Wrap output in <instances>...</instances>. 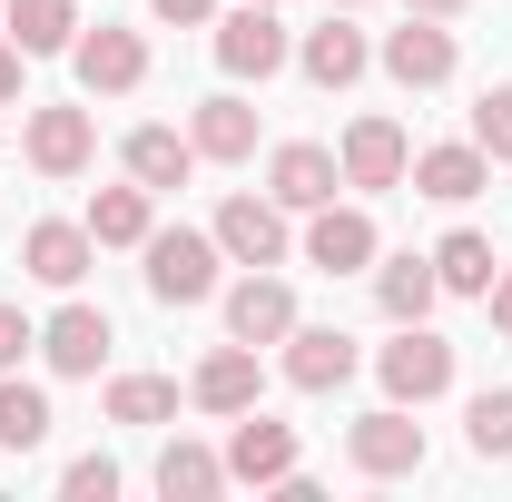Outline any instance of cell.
Instances as JSON below:
<instances>
[{
  "label": "cell",
  "instance_id": "1",
  "mask_svg": "<svg viewBox=\"0 0 512 502\" xmlns=\"http://www.w3.org/2000/svg\"><path fill=\"white\" fill-rule=\"evenodd\" d=\"M148 266H138V276H148V296H158V306H207V296H217V266H227V247H217V237H197V227H148Z\"/></svg>",
  "mask_w": 512,
  "mask_h": 502
},
{
  "label": "cell",
  "instance_id": "2",
  "mask_svg": "<svg viewBox=\"0 0 512 502\" xmlns=\"http://www.w3.org/2000/svg\"><path fill=\"white\" fill-rule=\"evenodd\" d=\"M207 30H217V69H227V79H276V69L296 60L276 0H237V10H217Z\"/></svg>",
  "mask_w": 512,
  "mask_h": 502
},
{
  "label": "cell",
  "instance_id": "3",
  "mask_svg": "<svg viewBox=\"0 0 512 502\" xmlns=\"http://www.w3.org/2000/svg\"><path fill=\"white\" fill-rule=\"evenodd\" d=\"M375 384H384V404H434V394H453V345L434 335V325H394V345L375 355Z\"/></svg>",
  "mask_w": 512,
  "mask_h": 502
},
{
  "label": "cell",
  "instance_id": "4",
  "mask_svg": "<svg viewBox=\"0 0 512 502\" xmlns=\"http://www.w3.org/2000/svg\"><path fill=\"white\" fill-rule=\"evenodd\" d=\"M345 463H355L365 483H404V473H424V424H414V404H375V414H355V424H345Z\"/></svg>",
  "mask_w": 512,
  "mask_h": 502
},
{
  "label": "cell",
  "instance_id": "5",
  "mask_svg": "<svg viewBox=\"0 0 512 502\" xmlns=\"http://www.w3.org/2000/svg\"><path fill=\"white\" fill-rule=\"evenodd\" d=\"M69 69H79V89L89 99H128L138 79H148V40L138 30H119V20H79V40H69Z\"/></svg>",
  "mask_w": 512,
  "mask_h": 502
},
{
  "label": "cell",
  "instance_id": "6",
  "mask_svg": "<svg viewBox=\"0 0 512 502\" xmlns=\"http://www.w3.org/2000/svg\"><path fill=\"white\" fill-rule=\"evenodd\" d=\"M20 158H30L40 178H79V168L99 158V119L69 109V99H50V109H30V128H20Z\"/></svg>",
  "mask_w": 512,
  "mask_h": 502
},
{
  "label": "cell",
  "instance_id": "7",
  "mask_svg": "<svg viewBox=\"0 0 512 502\" xmlns=\"http://www.w3.org/2000/svg\"><path fill=\"white\" fill-rule=\"evenodd\" d=\"M227 335H237V345H286V335H296V286H286L276 266H247V276L227 286Z\"/></svg>",
  "mask_w": 512,
  "mask_h": 502
},
{
  "label": "cell",
  "instance_id": "8",
  "mask_svg": "<svg viewBox=\"0 0 512 502\" xmlns=\"http://www.w3.org/2000/svg\"><path fill=\"white\" fill-rule=\"evenodd\" d=\"M296 473V424H266V414H227V483H256V493H276Z\"/></svg>",
  "mask_w": 512,
  "mask_h": 502
},
{
  "label": "cell",
  "instance_id": "9",
  "mask_svg": "<svg viewBox=\"0 0 512 502\" xmlns=\"http://www.w3.org/2000/svg\"><path fill=\"white\" fill-rule=\"evenodd\" d=\"M384 79L394 89H444L453 79V30L444 20H424V10H404V30H384Z\"/></svg>",
  "mask_w": 512,
  "mask_h": 502
},
{
  "label": "cell",
  "instance_id": "10",
  "mask_svg": "<svg viewBox=\"0 0 512 502\" xmlns=\"http://www.w3.org/2000/svg\"><path fill=\"white\" fill-rule=\"evenodd\" d=\"M335 188H345V168H335V148H316V138H286V148L266 158V197H276L286 217H316Z\"/></svg>",
  "mask_w": 512,
  "mask_h": 502
},
{
  "label": "cell",
  "instance_id": "11",
  "mask_svg": "<svg viewBox=\"0 0 512 502\" xmlns=\"http://www.w3.org/2000/svg\"><path fill=\"white\" fill-rule=\"evenodd\" d=\"M207 237L227 247V266H286V247H296V237H286V207H276V197H227Z\"/></svg>",
  "mask_w": 512,
  "mask_h": 502
},
{
  "label": "cell",
  "instance_id": "12",
  "mask_svg": "<svg viewBox=\"0 0 512 502\" xmlns=\"http://www.w3.org/2000/svg\"><path fill=\"white\" fill-rule=\"evenodd\" d=\"M375 256H384V237H375L365 207H335V197H325L316 217H306V266H325V276H365Z\"/></svg>",
  "mask_w": 512,
  "mask_h": 502
},
{
  "label": "cell",
  "instance_id": "13",
  "mask_svg": "<svg viewBox=\"0 0 512 502\" xmlns=\"http://www.w3.org/2000/svg\"><path fill=\"white\" fill-rule=\"evenodd\" d=\"M99 266V237H89V217H40L30 237H20V276H40V286H79Z\"/></svg>",
  "mask_w": 512,
  "mask_h": 502
},
{
  "label": "cell",
  "instance_id": "14",
  "mask_svg": "<svg viewBox=\"0 0 512 502\" xmlns=\"http://www.w3.org/2000/svg\"><path fill=\"white\" fill-rule=\"evenodd\" d=\"M335 168H345V188L384 197V188H404L414 148H404V128H394V119H355V128H345V148H335Z\"/></svg>",
  "mask_w": 512,
  "mask_h": 502
},
{
  "label": "cell",
  "instance_id": "15",
  "mask_svg": "<svg viewBox=\"0 0 512 502\" xmlns=\"http://www.w3.org/2000/svg\"><path fill=\"white\" fill-rule=\"evenodd\" d=\"M296 69H306V79H316V89H355V79H365V69H375V40H365V30H355V20H345V10H325L316 30H306V40H296Z\"/></svg>",
  "mask_w": 512,
  "mask_h": 502
},
{
  "label": "cell",
  "instance_id": "16",
  "mask_svg": "<svg viewBox=\"0 0 512 502\" xmlns=\"http://www.w3.org/2000/svg\"><path fill=\"white\" fill-rule=\"evenodd\" d=\"M404 178H414V197H434V207H473V197L493 188V158H483L473 138H444V148H424Z\"/></svg>",
  "mask_w": 512,
  "mask_h": 502
},
{
  "label": "cell",
  "instance_id": "17",
  "mask_svg": "<svg viewBox=\"0 0 512 502\" xmlns=\"http://www.w3.org/2000/svg\"><path fill=\"white\" fill-rule=\"evenodd\" d=\"M355 335H335V325H306L296 315V335H286V384L296 394H335V384H355Z\"/></svg>",
  "mask_w": 512,
  "mask_h": 502
},
{
  "label": "cell",
  "instance_id": "18",
  "mask_svg": "<svg viewBox=\"0 0 512 502\" xmlns=\"http://www.w3.org/2000/svg\"><path fill=\"white\" fill-rule=\"evenodd\" d=\"M109 345H119V335H109V315H99V306H60L50 325H40L50 375H99V365H109Z\"/></svg>",
  "mask_w": 512,
  "mask_h": 502
},
{
  "label": "cell",
  "instance_id": "19",
  "mask_svg": "<svg viewBox=\"0 0 512 502\" xmlns=\"http://www.w3.org/2000/svg\"><path fill=\"white\" fill-rule=\"evenodd\" d=\"M256 394H266V375H256V345H237V335L188 375V404H207V414H247Z\"/></svg>",
  "mask_w": 512,
  "mask_h": 502
},
{
  "label": "cell",
  "instance_id": "20",
  "mask_svg": "<svg viewBox=\"0 0 512 502\" xmlns=\"http://www.w3.org/2000/svg\"><path fill=\"white\" fill-rule=\"evenodd\" d=\"M188 148H197V158H217V168H237V158H256V109L237 99V89L197 99V119H188Z\"/></svg>",
  "mask_w": 512,
  "mask_h": 502
},
{
  "label": "cell",
  "instance_id": "21",
  "mask_svg": "<svg viewBox=\"0 0 512 502\" xmlns=\"http://www.w3.org/2000/svg\"><path fill=\"white\" fill-rule=\"evenodd\" d=\"M119 168L138 178V188H188V168H197V148H188V128H128V148H119Z\"/></svg>",
  "mask_w": 512,
  "mask_h": 502
},
{
  "label": "cell",
  "instance_id": "22",
  "mask_svg": "<svg viewBox=\"0 0 512 502\" xmlns=\"http://www.w3.org/2000/svg\"><path fill=\"white\" fill-rule=\"evenodd\" d=\"M434 296H444L434 256H384V266H375V306L394 315V325H424V315H434Z\"/></svg>",
  "mask_w": 512,
  "mask_h": 502
},
{
  "label": "cell",
  "instance_id": "23",
  "mask_svg": "<svg viewBox=\"0 0 512 502\" xmlns=\"http://www.w3.org/2000/svg\"><path fill=\"white\" fill-rule=\"evenodd\" d=\"M148 227H158V188L128 178V188L89 197V237H99V247H148Z\"/></svg>",
  "mask_w": 512,
  "mask_h": 502
},
{
  "label": "cell",
  "instance_id": "24",
  "mask_svg": "<svg viewBox=\"0 0 512 502\" xmlns=\"http://www.w3.org/2000/svg\"><path fill=\"white\" fill-rule=\"evenodd\" d=\"M0 30H10L30 60H50V50L79 40V0H0Z\"/></svg>",
  "mask_w": 512,
  "mask_h": 502
},
{
  "label": "cell",
  "instance_id": "25",
  "mask_svg": "<svg viewBox=\"0 0 512 502\" xmlns=\"http://www.w3.org/2000/svg\"><path fill=\"white\" fill-rule=\"evenodd\" d=\"M158 493L168 502H217L227 493V453H207V443H168V453H158Z\"/></svg>",
  "mask_w": 512,
  "mask_h": 502
},
{
  "label": "cell",
  "instance_id": "26",
  "mask_svg": "<svg viewBox=\"0 0 512 502\" xmlns=\"http://www.w3.org/2000/svg\"><path fill=\"white\" fill-rule=\"evenodd\" d=\"M434 276H444V296H483V286L503 276V256H493L483 227H453L444 247H434Z\"/></svg>",
  "mask_w": 512,
  "mask_h": 502
},
{
  "label": "cell",
  "instance_id": "27",
  "mask_svg": "<svg viewBox=\"0 0 512 502\" xmlns=\"http://www.w3.org/2000/svg\"><path fill=\"white\" fill-rule=\"evenodd\" d=\"M463 443H473V463H512V384H483L463 404Z\"/></svg>",
  "mask_w": 512,
  "mask_h": 502
},
{
  "label": "cell",
  "instance_id": "28",
  "mask_svg": "<svg viewBox=\"0 0 512 502\" xmlns=\"http://www.w3.org/2000/svg\"><path fill=\"white\" fill-rule=\"evenodd\" d=\"M50 443V394L0 375V453H40Z\"/></svg>",
  "mask_w": 512,
  "mask_h": 502
},
{
  "label": "cell",
  "instance_id": "29",
  "mask_svg": "<svg viewBox=\"0 0 512 502\" xmlns=\"http://www.w3.org/2000/svg\"><path fill=\"white\" fill-rule=\"evenodd\" d=\"M109 424H178V384L168 375H119L109 384Z\"/></svg>",
  "mask_w": 512,
  "mask_h": 502
},
{
  "label": "cell",
  "instance_id": "30",
  "mask_svg": "<svg viewBox=\"0 0 512 502\" xmlns=\"http://www.w3.org/2000/svg\"><path fill=\"white\" fill-rule=\"evenodd\" d=\"M473 148H483L493 168L512 158V79H503V89H483V99H473Z\"/></svg>",
  "mask_w": 512,
  "mask_h": 502
},
{
  "label": "cell",
  "instance_id": "31",
  "mask_svg": "<svg viewBox=\"0 0 512 502\" xmlns=\"http://www.w3.org/2000/svg\"><path fill=\"white\" fill-rule=\"evenodd\" d=\"M60 493L69 502H109V493H119V463H109V453H79V463L60 473Z\"/></svg>",
  "mask_w": 512,
  "mask_h": 502
},
{
  "label": "cell",
  "instance_id": "32",
  "mask_svg": "<svg viewBox=\"0 0 512 502\" xmlns=\"http://www.w3.org/2000/svg\"><path fill=\"white\" fill-rule=\"evenodd\" d=\"M30 345H40V325H30L20 306H0V375H10V365H20Z\"/></svg>",
  "mask_w": 512,
  "mask_h": 502
},
{
  "label": "cell",
  "instance_id": "33",
  "mask_svg": "<svg viewBox=\"0 0 512 502\" xmlns=\"http://www.w3.org/2000/svg\"><path fill=\"white\" fill-rule=\"evenodd\" d=\"M148 10H158L168 30H207V20H217V0H148Z\"/></svg>",
  "mask_w": 512,
  "mask_h": 502
},
{
  "label": "cell",
  "instance_id": "34",
  "mask_svg": "<svg viewBox=\"0 0 512 502\" xmlns=\"http://www.w3.org/2000/svg\"><path fill=\"white\" fill-rule=\"evenodd\" d=\"M483 306H493V335H512V266L493 276V286H483Z\"/></svg>",
  "mask_w": 512,
  "mask_h": 502
},
{
  "label": "cell",
  "instance_id": "35",
  "mask_svg": "<svg viewBox=\"0 0 512 502\" xmlns=\"http://www.w3.org/2000/svg\"><path fill=\"white\" fill-rule=\"evenodd\" d=\"M20 60H30V50H20V40H0V109L20 99Z\"/></svg>",
  "mask_w": 512,
  "mask_h": 502
},
{
  "label": "cell",
  "instance_id": "36",
  "mask_svg": "<svg viewBox=\"0 0 512 502\" xmlns=\"http://www.w3.org/2000/svg\"><path fill=\"white\" fill-rule=\"evenodd\" d=\"M404 10H424V20H463L473 0H404Z\"/></svg>",
  "mask_w": 512,
  "mask_h": 502
},
{
  "label": "cell",
  "instance_id": "37",
  "mask_svg": "<svg viewBox=\"0 0 512 502\" xmlns=\"http://www.w3.org/2000/svg\"><path fill=\"white\" fill-rule=\"evenodd\" d=\"M325 10H355V0H325Z\"/></svg>",
  "mask_w": 512,
  "mask_h": 502
}]
</instances>
